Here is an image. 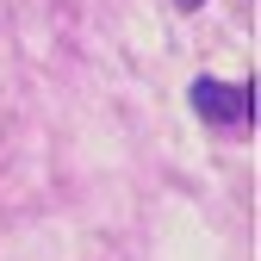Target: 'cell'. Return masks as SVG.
<instances>
[{
    "mask_svg": "<svg viewBox=\"0 0 261 261\" xmlns=\"http://www.w3.org/2000/svg\"><path fill=\"white\" fill-rule=\"evenodd\" d=\"M187 100H193V112H199V118H205L212 130H243V124H255V87H249V81L193 75Z\"/></svg>",
    "mask_w": 261,
    "mask_h": 261,
    "instance_id": "cell-1",
    "label": "cell"
},
{
    "mask_svg": "<svg viewBox=\"0 0 261 261\" xmlns=\"http://www.w3.org/2000/svg\"><path fill=\"white\" fill-rule=\"evenodd\" d=\"M174 7H180V13H193V7H199V0H174Z\"/></svg>",
    "mask_w": 261,
    "mask_h": 261,
    "instance_id": "cell-2",
    "label": "cell"
}]
</instances>
